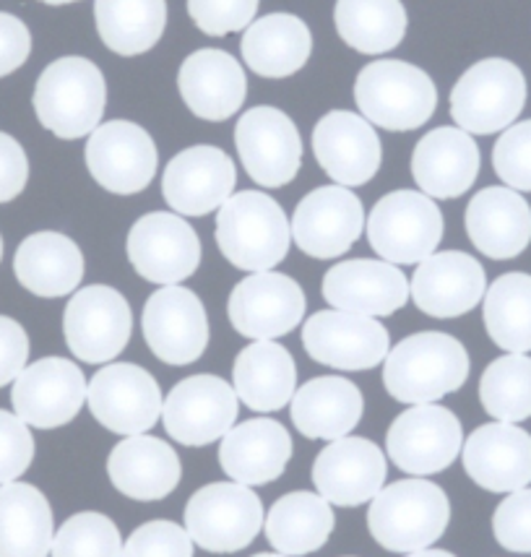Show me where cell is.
<instances>
[{
	"mask_svg": "<svg viewBox=\"0 0 531 557\" xmlns=\"http://www.w3.org/2000/svg\"><path fill=\"white\" fill-rule=\"evenodd\" d=\"M102 42L123 58L149 52L168 26V0H95Z\"/></svg>",
	"mask_w": 531,
	"mask_h": 557,
	"instance_id": "obj_38",
	"label": "cell"
},
{
	"mask_svg": "<svg viewBox=\"0 0 531 557\" xmlns=\"http://www.w3.org/2000/svg\"><path fill=\"white\" fill-rule=\"evenodd\" d=\"M321 292L331 308L370 318L394 315L411 297L409 278L396 263L370 258H351L331 267Z\"/></svg>",
	"mask_w": 531,
	"mask_h": 557,
	"instance_id": "obj_24",
	"label": "cell"
},
{
	"mask_svg": "<svg viewBox=\"0 0 531 557\" xmlns=\"http://www.w3.org/2000/svg\"><path fill=\"white\" fill-rule=\"evenodd\" d=\"M108 476L118 493L131 500L155 503L181 485L183 463L177 450L155 435H128L110 450Z\"/></svg>",
	"mask_w": 531,
	"mask_h": 557,
	"instance_id": "obj_29",
	"label": "cell"
},
{
	"mask_svg": "<svg viewBox=\"0 0 531 557\" xmlns=\"http://www.w3.org/2000/svg\"><path fill=\"white\" fill-rule=\"evenodd\" d=\"M35 461V437L16 412L0 409V485L16 482Z\"/></svg>",
	"mask_w": 531,
	"mask_h": 557,
	"instance_id": "obj_47",
	"label": "cell"
},
{
	"mask_svg": "<svg viewBox=\"0 0 531 557\" xmlns=\"http://www.w3.org/2000/svg\"><path fill=\"white\" fill-rule=\"evenodd\" d=\"M386 454L368 437L344 435L331 441L313 463V485L331 506L357 508L386 485Z\"/></svg>",
	"mask_w": 531,
	"mask_h": 557,
	"instance_id": "obj_21",
	"label": "cell"
},
{
	"mask_svg": "<svg viewBox=\"0 0 531 557\" xmlns=\"http://www.w3.org/2000/svg\"><path fill=\"white\" fill-rule=\"evenodd\" d=\"M365 230L370 248L383 261L409 267L435 253L443 240V214L435 198L417 190H394L375 203Z\"/></svg>",
	"mask_w": 531,
	"mask_h": 557,
	"instance_id": "obj_8",
	"label": "cell"
},
{
	"mask_svg": "<svg viewBox=\"0 0 531 557\" xmlns=\"http://www.w3.org/2000/svg\"><path fill=\"white\" fill-rule=\"evenodd\" d=\"M263 503L240 482H211L190 495L185 506V529L194 545L206 553H240L261 534Z\"/></svg>",
	"mask_w": 531,
	"mask_h": 557,
	"instance_id": "obj_7",
	"label": "cell"
},
{
	"mask_svg": "<svg viewBox=\"0 0 531 557\" xmlns=\"http://www.w3.org/2000/svg\"><path fill=\"white\" fill-rule=\"evenodd\" d=\"M52 557H121L123 540L115 521L97 510L71 516L52 540Z\"/></svg>",
	"mask_w": 531,
	"mask_h": 557,
	"instance_id": "obj_42",
	"label": "cell"
},
{
	"mask_svg": "<svg viewBox=\"0 0 531 557\" xmlns=\"http://www.w3.org/2000/svg\"><path fill=\"white\" fill-rule=\"evenodd\" d=\"M157 164L155 138L131 121L99 123L86 141V168L99 188L115 196H133L149 188Z\"/></svg>",
	"mask_w": 531,
	"mask_h": 557,
	"instance_id": "obj_18",
	"label": "cell"
},
{
	"mask_svg": "<svg viewBox=\"0 0 531 557\" xmlns=\"http://www.w3.org/2000/svg\"><path fill=\"white\" fill-rule=\"evenodd\" d=\"M450 523V500L435 482L411 476L383 487L368 510V529L388 553L433 547Z\"/></svg>",
	"mask_w": 531,
	"mask_h": 557,
	"instance_id": "obj_2",
	"label": "cell"
},
{
	"mask_svg": "<svg viewBox=\"0 0 531 557\" xmlns=\"http://www.w3.org/2000/svg\"><path fill=\"white\" fill-rule=\"evenodd\" d=\"M177 89L196 117L222 123L240 112L248 97V78L230 52L206 48L185 58L177 73Z\"/></svg>",
	"mask_w": 531,
	"mask_h": 557,
	"instance_id": "obj_28",
	"label": "cell"
},
{
	"mask_svg": "<svg viewBox=\"0 0 531 557\" xmlns=\"http://www.w3.org/2000/svg\"><path fill=\"white\" fill-rule=\"evenodd\" d=\"M334 22L338 37L362 55L394 50L407 35L402 0H336Z\"/></svg>",
	"mask_w": 531,
	"mask_h": 557,
	"instance_id": "obj_39",
	"label": "cell"
},
{
	"mask_svg": "<svg viewBox=\"0 0 531 557\" xmlns=\"http://www.w3.org/2000/svg\"><path fill=\"white\" fill-rule=\"evenodd\" d=\"M48 5H65V3H76V0H42Z\"/></svg>",
	"mask_w": 531,
	"mask_h": 557,
	"instance_id": "obj_52",
	"label": "cell"
},
{
	"mask_svg": "<svg viewBox=\"0 0 531 557\" xmlns=\"http://www.w3.org/2000/svg\"><path fill=\"white\" fill-rule=\"evenodd\" d=\"M411 300L430 318L467 315L484 300L487 276L474 256L443 250L417 263L411 276Z\"/></svg>",
	"mask_w": 531,
	"mask_h": 557,
	"instance_id": "obj_25",
	"label": "cell"
},
{
	"mask_svg": "<svg viewBox=\"0 0 531 557\" xmlns=\"http://www.w3.org/2000/svg\"><path fill=\"white\" fill-rule=\"evenodd\" d=\"M133 331L131 305L108 284L73 292L63 313V336L71 355L86 364L115 360L128 347Z\"/></svg>",
	"mask_w": 531,
	"mask_h": 557,
	"instance_id": "obj_9",
	"label": "cell"
},
{
	"mask_svg": "<svg viewBox=\"0 0 531 557\" xmlns=\"http://www.w3.org/2000/svg\"><path fill=\"white\" fill-rule=\"evenodd\" d=\"M469 480L487 493H516L531 485V435L514 422H487L461 448Z\"/></svg>",
	"mask_w": 531,
	"mask_h": 557,
	"instance_id": "obj_26",
	"label": "cell"
},
{
	"mask_svg": "<svg viewBox=\"0 0 531 557\" xmlns=\"http://www.w3.org/2000/svg\"><path fill=\"white\" fill-rule=\"evenodd\" d=\"M0 261H3V237H0Z\"/></svg>",
	"mask_w": 531,
	"mask_h": 557,
	"instance_id": "obj_54",
	"label": "cell"
},
{
	"mask_svg": "<svg viewBox=\"0 0 531 557\" xmlns=\"http://www.w3.org/2000/svg\"><path fill=\"white\" fill-rule=\"evenodd\" d=\"M469 377V355L456 336L443 331H420L402 339L383 360V386L391 399L435 404L456 394Z\"/></svg>",
	"mask_w": 531,
	"mask_h": 557,
	"instance_id": "obj_1",
	"label": "cell"
},
{
	"mask_svg": "<svg viewBox=\"0 0 531 557\" xmlns=\"http://www.w3.org/2000/svg\"><path fill=\"white\" fill-rule=\"evenodd\" d=\"M32 52V35L13 13L0 11V78L11 76L26 63Z\"/></svg>",
	"mask_w": 531,
	"mask_h": 557,
	"instance_id": "obj_50",
	"label": "cell"
},
{
	"mask_svg": "<svg viewBox=\"0 0 531 557\" xmlns=\"http://www.w3.org/2000/svg\"><path fill=\"white\" fill-rule=\"evenodd\" d=\"M55 521L45 493L26 482L0 485V557H48Z\"/></svg>",
	"mask_w": 531,
	"mask_h": 557,
	"instance_id": "obj_36",
	"label": "cell"
},
{
	"mask_svg": "<svg viewBox=\"0 0 531 557\" xmlns=\"http://www.w3.org/2000/svg\"><path fill=\"white\" fill-rule=\"evenodd\" d=\"M162 388L149 370L133 362H112L86 388V407L104 430L115 435L149 433L162 417Z\"/></svg>",
	"mask_w": 531,
	"mask_h": 557,
	"instance_id": "obj_11",
	"label": "cell"
},
{
	"mask_svg": "<svg viewBox=\"0 0 531 557\" xmlns=\"http://www.w3.org/2000/svg\"><path fill=\"white\" fill-rule=\"evenodd\" d=\"M493 168L508 188L531 194V121L503 131L493 149Z\"/></svg>",
	"mask_w": 531,
	"mask_h": 557,
	"instance_id": "obj_43",
	"label": "cell"
},
{
	"mask_svg": "<svg viewBox=\"0 0 531 557\" xmlns=\"http://www.w3.org/2000/svg\"><path fill=\"white\" fill-rule=\"evenodd\" d=\"M493 534L497 545L508 553H531V487L508 493L506 500L495 508Z\"/></svg>",
	"mask_w": 531,
	"mask_h": 557,
	"instance_id": "obj_46",
	"label": "cell"
},
{
	"mask_svg": "<svg viewBox=\"0 0 531 557\" xmlns=\"http://www.w3.org/2000/svg\"><path fill=\"white\" fill-rule=\"evenodd\" d=\"M261 0H188V13L203 35L224 37L256 22Z\"/></svg>",
	"mask_w": 531,
	"mask_h": 557,
	"instance_id": "obj_45",
	"label": "cell"
},
{
	"mask_svg": "<svg viewBox=\"0 0 531 557\" xmlns=\"http://www.w3.org/2000/svg\"><path fill=\"white\" fill-rule=\"evenodd\" d=\"M292 461V437L282 422L269 417L245 420L219 443V467L232 482L261 487L279 480Z\"/></svg>",
	"mask_w": 531,
	"mask_h": 557,
	"instance_id": "obj_30",
	"label": "cell"
},
{
	"mask_svg": "<svg viewBox=\"0 0 531 557\" xmlns=\"http://www.w3.org/2000/svg\"><path fill=\"white\" fill-rule=\"evenodd\" d=\"M141 329L151 355L170 368L194 364L209 347V315L201 297L181 284L159 287L146 300Z\"/></svg>",
	"mask_w": 531,
	"mask_h": 557,
	"instance_id": "obj_13",
	"label": "cell"
},
{
	"mask_svg": "<svg viewBox=\"0 0 531 557\" xmlns=\"http://www.w3.org/2000/svg\"><path fill=\"white\" fill-rule=\"evenodd\" d=\"M407 557H456V555L448 553V549H433V547H428V549H417V553H409Z\"/></svg>",
	"mask_w": 531,
	"mask_h": 557,
	"instance_id": "obj_51",
	"label": "cell"
},
{
	"mask_svg": "<svg viewBox=\"0 0 531 557\" xmlns=\"http://www.w3.org/2000/svg\"><path fill=\"white\" fill-rule=\"evenodd\" d=\"M235 146L245 172L261 188H282L300 172V131L287 112L269 108V104L248 110L237 121Z\"/></svg>",
	"mask_w": 531,
	"mask_h": 557,
	"instance_id": "obj_15",
	"label": "cell"
},
{
	"mask_svg": "<svg viewBox=\"0 0 531 557\" xmlns=\"http://www.w3.org/2000/svg\"><path fill=\"white\" fill-rule=\"evenodd\" d=\"M305 292L295 278L276 271H256L235 284L227 302L232 329L245 339H279L305 318Z\"/></svg>",
	"mask_w": 531,
	"mask_h": 557,
	"instance_id": "obj_19",
	"label": "cell"
},
{
	"mask_svg": "<svg viewBox=\"0 0 531 557\" xmlns=\"http://www.w3.org/2000/svg\"><path fill=\"white\" fill-rule=\"evenodd\" d=\"M292 240L305 256L329 261L344 256L365 230L362 201L344 185L310 190L292 214Z\"/></svg>",
	"mask_w": 531,
	"mask_h": 557,
	"instance_id": "obj_20",
	"label": "cell"
},
{
	"mask_svg": "<svg viewBox=\"0 0 531 557\" xmlns=\"http://www.w3.org/2000/svg\"><path fill=\"white\" fill-rule=\"evenodd\" d=\"M32 104L42 128L63 141H76L102 123L108 84L102 71L86 58H58L39 73Z\"/></svg>",
	"mask_w": 531,
	"mask_h": 557,
	"instance_id": "obj_3",
	"label": "cell"
},
{
	"mask_svg": "<svg viewBox=\"0 0 531 557\" xmlns=\"http://www.w3.org/2000/svg\"><path fill=\"white\" fill-rule=\"evenodd\" d=\"M240 399L219 375H190L175 383L162 404V422L172 441L203 448L235 428Z\"/></svg>",
	"mask_w": 531,
	"mask_h": 557,
	"instance_id": "obj_12",
	"label": "cell"
},
{
	"mask_svg": "<svg viewBox=\"0 0 531 557\" xmlns=\"http://www.w3.org/2000/svg\"><path fill=\"white\" fill-rule=\"evenodd\" d=\"M254 557H287V555H282V553H258Z\"/></svg>",
	"mask_w": 531,
	"mask_h": 557,
	"instance_id": "obj_53",
	"label": "cell"
},
{
	"mask_svg": "<svg viewBox=\"0 0 531 557\" xmlns=\"http://www.w3.org/2000/svg\"><path fill=\"white\" fill-rule=\"evenodd\" d=\"M121 557H194V540L181 523L149 521L125 540Z\"/></svg>",
	"mask_w": 531,
	"mask_h": 557,
	"instance_id": "obj_44",
	"label": "cell"
},
{
	"mask_svg": "<svg viewBox=\"0 0 531 557\" xmlns=\"http://www.w3.org/2000/svg\"><path fill=\"white\" fill-rule=\"evenodd\" d=\"M84 370L65 357H42L26 364L13 381V412L37 430H55L73 422L86 404Z\"/></svg>",
	"mask_w": 531,
	"mask_h": 557,
	"instance_id": "obj_16",
	"label": "cell"
},
{
	"mask_svg": "<svg viewBox=\"0 0 531 557\" xmlns=\"http://www.w3.org/2000/svg\"><path fill=\"white\" fill-rule=\"evenodd\" d=\"M527 104V78L506 58H484L456 82L450 115L471 136H490L516 123Z\"/></svg>",
	"mask_w": 531,
	"mask_h": 557,
	"instance_id": "obj_6",
	"label": "cell"
},
{
	"mask_svg": "<svg viewBox=\"0 0 531 557\" xmlns=\"http://www.w3.org/2000/svg\"><path fill=\"white\" fill-rule=\"evenodd\" d=\"M355 102L365 121L386 131H415L433 117L437 89L433 78L404 61L365 65L355 82Z\"/></svg>",
	"mask_w": 531,
	"mask_h": 557,
	"instance_id": "obj_5",
	"label": "cell"
},
{
	"mask_svg": "<svg viewBox=\"0 0 531 557\" xmlns=\"http://www.w3.org/2000/svg\"><path fill=\"white\" fill-rule=\"evenodd\" d=\"M29 181V159L16 138L0 131V203L22 196Z\"/></svg>",
	"mask_w": 531,
	"mask_h": 557,
	"instance_id": "obj_49",
	"label": "cell"
},
{
	"mask_svg": "<svg viewBox=\"0 0 531 557\" xmlns=\"http://www.w3.org/2000/svg\"><path fill=\"white\" fill-rule=\"evenodd\" d=\"M232 388L254 412H279L297 391V364L274 339L248 344L232 364Z\"/></svg>",
	"mask_w": 531,
	"mask_h": 557,
	"instance_id": "obj_34",
	"label": "cell"
},
{
	"mask_svg": "<svg viewBox=\"0 0 531 557\" xmlns=\"http://www.w3.org/2000/svg\"><path fill=\"white\" fill-rule=\"evenodd\" d=\"M480 401L497 422H523L531 417V357L508 351L484 368Z\"/></svg>",
	"mask_w": 531,
	"mask_h": 557,
	"instance_id": "obj_41",
	"label": "cell"
},
{
	"mask_svg": "<svg viewBox=\"0 0 531 557\" xmlns=\"http://www.w3.org/2000/svg\"><path fill=\"white\" fill-rule=\"evenodd\" d=\"M302 347L318 364L357 373L386 360L391 336L378 318L334 308L321 310L302 323Z\"/></svg>",
	"mask_w": 531,
	"mask_h": 557,
	"instance_id": "obj_17",
	"label": "cell"
},
{
	"mask_svg": "<svg viewBox=\"0 0 531 557\" xmlns=\"http://www.w3.org/2000/svg\"><path fill=\"white\" fill-rule=\"evenodd\" d=\"M313 154L336 185L357 188L378 175L383 149L373 123L349 110H331L313 131Z\"/></svg>",
	"mask_w": 531,
	"mask_h": 557,
	"instance_id": "obj_23",
	"label": "cell"
},
{
	"mask_svg": "<svg viewBox=\"0 0 531 557\" xmlns=\"http://www.w3.org/2000/svg\"><path fill=\"white\" fill-rule=\"evenodd\" d=\"M29 362V336L9 315H0V388L11 386Z\"/></svg>",
	"mask_w": 531,
	"mask_h": 557,
	"instance_id": "obj_48",
	"label": "cell"
},
{
	"mask_svg": "<svg viewBox=\"0 0 531 557\" xmlns=\"http://www.w3.org/2000/svg\"><path fill=\"white\" fill-rule=\"evenodd\" d=\"M484 329L495 347L506 351H531V276L521 271L497 276L484 292Z\"/></svg>",
	"mask_w": 531,
	"mask_h": 557,
	"instance_id": "obj_40",
	"label": "cell"
},
{
	"mask_svg": "<svg viewBox=\"0 0 531 557\" xmlns=\"http://www.w3.org/2000/svg\"><path fill=\"white\" fill-rule=\"evenodd\" d=\"M365 399L347 377H313L295 391L289 401L292 424L310 441H338L362 420Z\"/></svg>",
	"mask_w": 531,
	"mask_h": 557,
	"instance_id": "obj_32",
	"label": "cell"
},
{
	"mask_svg": "<svg viewBox=\"0 0 531 557\" xmlns=\"http://www.w3.org/2000/svg\"><path fill=\"white\" fill-rule=\"evenodd\" d=\"M334 510L323 495L297 490L271 506L266 516V540L276 553L287 557H300L318 553L334 532Z\"/></svg>",
	"mask_w": 531,
	"mask_h": 557,
	"instance_id": "obj_37",
	"label": "cell"
},
{
	"mask_svg": "<svg viewBox=\"0 0 531 557\" xmlns=\"http://www.w3.org/2000/svg\"><path fill=\"white\" fill-rule=\"evenodd\" d=\"M128 261L146 282L170 287L194 276L201 267V240L181 214L151 211L128 232Z\"/></svg>",
	"mask_w": 531,
	"mask_h": 557,
	"instance_id": "obj_14",
	"label": "cell"
},
{
	"mask_svg": "<svg viewBox=\"0 0 531 557\" xmlns=\"http://www.w3.org/2000/svg\"><path fill=\"white\" fill-rule=\"evenodd\" d=\"M292 227L287 214L261 190L230 196L217 214V245L240 271H271L289 253Z\"/></svg>",
	"mask_w": 531,
	"mask_h": 557,
	"instance_id": "obj_4",
	"label": "cell"
},
{
	"mask_svg": "<svg viewBox=\"0 0 531 557\" xmlns=\"http://www.w3.org/2000/svg\"><path fill=\"white\" fill-rule=\"evenodd\" d=\"M480 146L467 131L443 125L424 134L411 154V177L430 198H459L480 175Z\"/></svg>",
	"mask_w": 531,
	"mask_h": 557,
	"instance_id": "obj_27",
	"label": "cell"
},
{
	"mask_svg": "<svg viewBox=\"0 0 531 557\" xmlns=\"http://www.w3.org/2000/svg\"><path fill=\"white\" fill-rule=\"evenodd\" d=\"M13 274L26 292L55 300L78 289L84 278V253L63 232H35L16 248Z\"/></svg>",
	"mask_w": 531,
	"mask_h": 557,
	"instance_id": "obj_33",
	"label": "cell"
},
{
	"mask_svg": "<svg viewBox=\"0 0 531 557\" xmlns=\"http://www.w3.org/2000/svg\"><path fill=\"white\" fill-rule=\"evenodd\" d=\"M467 235L482 256L508 261L531 243V207L514 188H484L467 207Z\"/></svg>",
	"mask_w": 531,
	"mask_h": 557,
	"instance_id": "obj_31",
	"label": "cell"
},
{
	"mask_svg": "<svg viewBox=\"0 0 531 557\" xmlns=\"http://www.w3.org/2000/svg\"><path fill=\"white\" fill-rule=\"evenodd\" d=\"M235 162L217 146H190L170 159L162 175V196L181 216H206L232 196Z\"/></svg>",
	"mask_w": 531,
	"mask_h": 557,
	"instance_id": "obj_22",
	"label": "cell"
},
{
	"mask_svg": "<svg viewBox=\"0 0 531 557\" xmlns=\"http://www.w3.org/2000/svg\"><path fill=\"white\" fill-rule=\"evenodd\" d=\"M464 448L461 420L437 404H417L388 428L386 454L396 469L411 476L441 474Z\"/></svg>",
	"mask_w": 531,
	"mask_h": 557,
	"instance_id": "obj_10",
	"label": "cell"
},
{
	"mask_svg": "<svg viewBox=\"0 0 531 557\" xmlns=\"http://www.w3.org/2000/svg\"><path fill=\"white\" fill-rule=\"evenodd\" d=\"M243 61L263 78H287L305 69L313 52V35L295 13H269L245 29Z\"/></svg>",
	"mask_w": 531,
	"mask_h": 557,
	"instance_id": "obj_35",
	"label": "cell"
}]
</instances>
